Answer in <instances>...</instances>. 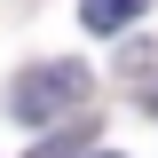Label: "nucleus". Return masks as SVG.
Segmentation results:
<instances>
[{"mask_svg": "<svg viewBox=\"0 0 158 158\" xmlns=\"http://www.w3.org/2000/svg\"><path fill=\"white\" fill-rule=\"evenodd\" d=\"M79 95H87V71H79V63H40V71H24L16 87H8V111H16L24 127H48V118H63Z\"/></svg>", "mask_w": 158, "mask_h": 158, "instance_id": "1", "label": "nucleus"}, {"mask_svg": "<svg viewBox=\"0 0 158 158\" xmlns=\"http://www.w3.org/2000/svg\"><path fill=\"white\" fill-rule=\"evenodd\" d=\"M79 16H87V32H127L142 16V0H79Z\"/></svg>", "mask_w": 158, "mask_h": 158, "instance_id": "2", "label": "nucleus"}, {"mask_svg": "<svg viewBox=\"0 0 158 158\" xmlns=\"http://www.w3.org/2000/svg\"><path fill=\"white\" fill-rule=\"evenodd\" d=\"M142 111H158V79H150V87H142Z\"/></svg>", "mask_w": 158, "mask_h": 158, "instance_id": "3", "label": "nucleus"}, {"mask_svg": "<svg viewBox=\"0 0 158 158\" xmlns=\"http://www.w3.org/2000/svg\"><path fill=\"white\" fill-rule=\"evenodd\" d=\"M95 158H118V150H95Z\"/></svg>", "mask_w": 158, "mask_h": 158, "instance_id": "4", "label": "nucleus"}]
</instances>
